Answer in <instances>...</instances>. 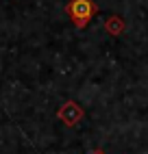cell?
<instances>
[{"label":"cell","instance_id":"cell-1","mask_svg":"<svg viewBox=\"0 0 148 154\" xmlns=\"http://www.w3.org/2000/svg\"><path fill=\"white\" fill-rule=\"evenodd\" d=\"M66 13L76 28H85L92 22V17L98 13V5L94 0H68Z\"/></svg>","mask_w":148,"mask_h":154},{"label":"cell","instance_id":"cell-2","mask_svg":"<svg viewBox=\"0 0 148 154\" xmlns=\"http://www.w3.org/2000/svg\"><path fill=\"white\" fill-rule=\"evenodd\" d=\"M57 117H59L66 126H76L79 122L83 119V109H81L74 100H68L66 104L57 111Z\"/></svg>","mask_w":148,"mask_h":154},{"label":"cell","instance_id":"cell-3","mask_svg":"<svg viewBox=\"0 0 148 154\" xmlns=\"http://www.w3.org/2000/svg\"><path fill=\"white\" fill-rule=\"evenodd\" d=\"M124 28H126V24H124L122 15H109L107 20H105V33H107V35L118 37V35L124 33Z\"/></svg>","mask_w":148,"mask_h":154},{"label":"cell","instance_id":"cell-4","mask_svg":"<svg viewBox=\"0 0 148 154\" xmlns=\"http://www.w3.org/2000/svg\"><path fill=\"white\" fill-rule=\"evenodd\" d=\"M92 154H105V152H100V150H96V152H92Z\"/></svg>","mask_w":148,"mask_h":154}]
</instances>
